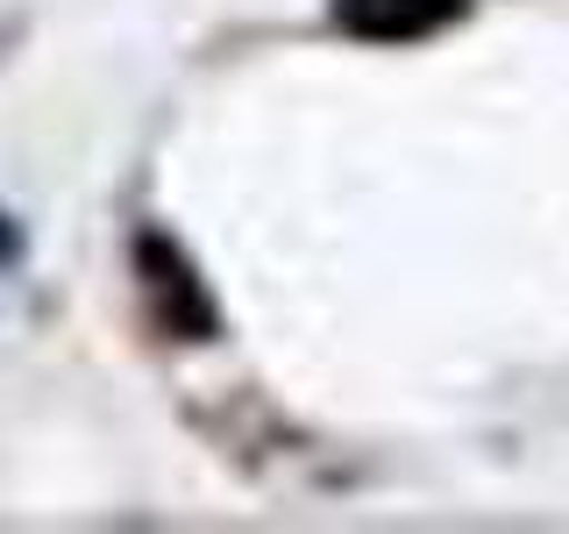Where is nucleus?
Segmentation results:
<instances>
[{"mask_svg":"<svg viewBox=\"0 0 569 534\" xmlns=\"http://www.w3.org/2000/svg\"><path fill=\"white\" fill-rule=\"evenodd\" d=\"M14 257H22V236H14V221L0 214V264H14Z\"/></svg>","mask_w":569,"mask_h":534,"instance_id":"7ed1b4c3","label":"nucleus"},{"mask_svg":"<svg viewBox=\"0 0 569 534\" xmlns=\"http://www.w3.org/2000/svg\"><path fill=\"white\" fill-rule=\"evenodd\" d=\"M470 0H335V22L370 43H420V36L449 29Z\"/></svg>","mask_w":569,"mask_h":534,"instance_id":"f257e3e1","label":"nucleus"},{"mask_svg":"<svg viewBox=\"0 0 569 534\" xmlns=\"http://www.w3.org/2000/svg\"><path fill=\"white\" fill-rule=\"evenodd\" d=\"M142 285H150V307L164 314V328H178V335H186V328L192 335L213 328V314H207V299H200V278H192L157 236L142 243Z\"/></svg>","mask_w":569,"mask_h":534,"instance_id":"f03ea898","label":"nucleus"}]
</instances>
